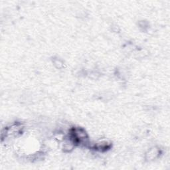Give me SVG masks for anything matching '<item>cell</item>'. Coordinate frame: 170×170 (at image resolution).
Wrapping results in <instances>:
<instances>
[{
  "label": "cell",
  "instance_id": "cell-2",
  "mask_svg": "<svg viewBox=\"0 0 170 170\" xmlns=\"http://www.w3.org/2000/svg\"><path fill=\"white\" fill-rule=\"evenodd\" d=\"M54 65H55V67H57V68H61V67H62V66H63V63H62L60 60H58V59L54 61Z\"/></svg>",
  "mask_w": 170,
  "mask_h": 170
},
{
  "label": "cell",
  "instance_id": "cell-1",
  "mask_svg": "<svg viewBox=\"0 0 170 170\" xmlns=\"http://www.w3.org/2000/svg\"><path fill=\"white\" fill-rule=\"evenodd\" d=\"M159 149H157L156 148H151L146 153V159L148 160H153V159H156L159 156Z\"/></svg>",
  "mask_w": 170,
  "mask_h": 170
}]
</instances>
